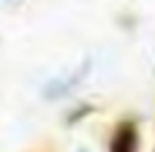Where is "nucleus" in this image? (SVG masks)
Segmentation results:
<instances>
[{
	"mask_svg": "<svg viewBox=\"0 0 155 152\" xmlns=\"http://www.w3.org/2000/svg\"><path fill=\"white\" fill-rule=\"evenodd\" d=\"M142 147V136H139V125L134 120H120L109 136V152H139Z\"/></svg>",
	"mask_w": 155,
	"mask_h": 152,
	"instance_id": "1",
	"label": "nucleus"
},
{
	"mask_svg": "<svg viewBox=\"0 0 155 152\" xmlns=\"http://www.w3.org/2000/svg\"><path fill=\"white\" fill-rule=\"evenodd\" d=\"M90 112H93V106H76V112L68 114V125H76V120H79V117H87Z\"/></svg>",
	"mask_w": 155,
	"mask_h": 152,
	"instance_id": "2",
	"label": "nucleus"
},
{
	"mask_svg": "<svg viewBox=\"0 0 155 152\" xmlns=\"http://www.w3.org/2000/svg\"><path fill=\"white\" fill-rule=\"evenodd\" d=\"M79 152H87V150H79Z\"/></svg>",
	"mask_w": 155,
	"mask_h": 152,
	"instance_id": "3",
	"label": "nucleus"
}]
</instances>
